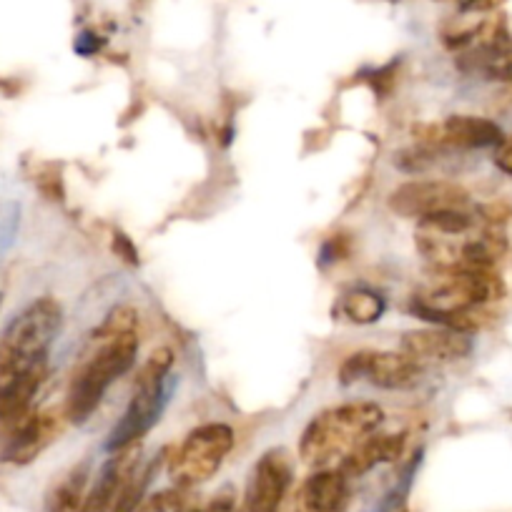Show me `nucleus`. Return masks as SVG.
<instances>
[{
	"label": "nucleus",
	"instance_id": "1",
	"mask_svg": "<svg viewBox=\"0 0 512 512\" xmlns=\"http://www.w3.org/2000/svg\"><path fill=\"white\" fill-rule=\"evenodd\" d=\"M384 410L377 402H344L329 407L309 420L299 437V457L312 467H329L342 462L364 437L377 432Z\"/></svg>",
	"mask_w": 512,
	"mask_h": 512
},
{
	"label": "nucleus",
	"instance_id": "2",
	"mask_svg": "<svg viewBox=\"0 0 512 512\" xmlns=\"http://www.w3.org/2000/svg\"><path fill=\"white\" fill-rule=\"evenodd\" d=\"M139 357V332L118 334L101 342V349L88 362L78 367L68 384V395L63 412L73 425H83L98 410L103 395L118 377L128 372Z\"/></svg>",
	"mask_w": 512,
	"mask_h": 512
},
{
	"label": "nucleus",
	"instance_id": "3",
	"mask_svg": "<svg viewBox=\"0 0 512 512\" xmlns=\"http://www.w3.org/2000/svg\"><path fill=\"white\" fill-rule=\"evenodd\" d=\"M171 367H174V352L169 347L154 349L149 359L141 364L134 379L131 400H128L121 420L113 425L106 440L108 452H121L126 447L139 445L149 435L151 427L159 422L166 402V382H169Z\"/></svg>",
	"mask_w": 512,
	"mask_h": 512
},
{
	"label": "nucleus",
	"instance_id": "4",
	"mask_svg": "<svg viewBox=\"0 0 512 512\" xmlns=\"http://www.w3.org/2000/svg\"><path fill=\"white\" fill-rule=\"evenodd\" d=\"M61 324L63 309L53 297L28 304L0 337V377L26 372L48 359V349L61 332Z\"/></svg>",
	"mask_w": 512,
	"mask_h": 512
},
{
	"label": "nucleus",
	"instance_id": "5",
	"mask_svg": "<svg viewBox=\"0 0 512 512\" xmlns=\"http://www.w3.org/2000/svg\"><path fill=\"white\" fill-rule=\"evenodd\" d=\"M505 282L495 269L452 267L437 269L425 292L412 297V312L420 319L427 314L460 312V309L487 307L505 297Z\"/></svg>",
	"mask_w": 512,
	"mask_h": 512
},
{
	"label": "nucleus",
	"instance_id": "6",
	"mask_svg": "<svg viewBox=\"0 0 512 512\" xmlns=\"http://www.w3.org/2000/svg\"><path fill=\"white\" fill-rule=\"evenodd\" d=\"M231 450H234V430L229 425L209 422L196 427L169 455L171 482L184 490L204 485L221 470Z\"/></svg>",
	"mask_w": 512,
	"mask_h": 512
},
{
	"label": "nucleus",
	"instance_id": "7",
	"mask_svg": "<svg viewBox=\"0 0 512 512\" xmlns=\"http://www.w3.org/2000/svg\"><path fill=\"white\" fill-rule=\"evenodd\" d=\"M422 379V364L405 352H357L349 354L339 367V382L344 387L367 382L379 390H415Z\"/></svg>",
	"mask_w": 512,
	"mask_h": 512
},
{
	"label": "nucleus",
	"instance_id": "8",
	"mask_svg": "<svg viewBox=\"0 0 512 512\" xmlns=\"http://www.w3.org/2000/svg\"><path fill=\"white\" fill-rule=\"evenodd\" d=\"M415 134L430 149H497L505 141L495 121L470 113H452L442 123L417 126Z\"/></svg>",
	"mask_w": 512,
	"mask_h": 512
},
{
	"label": "nucleus",
	"instance_id": "9",
	"mask_svg": "<svg viewBox=\"0 0 512 512\" xmlns=\"http://www.w3.org/2000/svg\"><path fill=\"white\" fill-rule=\"evenodd\" d=\"M390 209L402 219L422 221L447 209H470V194L452 181H407L387 199Z\"/></svg>",
	"mask_w": 512,
	"mask_h": 512
},
{
	"label": "nucleus",
	"instance_id": "10",
	"mask_svg": "<svg viewBox=\"0 0 512 512\" xmlns=\"http://www.w3.org/2000/svg\"><path fill=\"white\" fill-rule=\"evenodd\" d=\"M292 460L284 450H269L256 460L239 512H279L292 487Z\"/></svg>",
	"mask_w": 512,
	"mask_h": 512
},
{
	"label": "nucleus",
	"instance_id": "11",
	"mask_svg": "<svg viewBox=\"0 0 512 512\" xmlns=\"http://www.w3.org/2000/svg\"><path fill=\"white\" fill-rule=\"evenodd\" d=\"M66 422L63 410H41L21 417L18 422H13L11 432H8L6 445L0 450V460L11 462V465H31L46 447L58 440Z\"/></svg>",
	"mask_w": 512,
	"mask_h": 512
},
{
	"label": "nucleus",
	"instance_id": "12",
	"mask_svg": "<svg viewBox=\"0 0 512 512\" xmlns=\"http://www.w3.org/2000/svg\"><path fill=\"white\" fill-rule=\"evenodd\" d=\"M402 352L415 362H437L450 364L470 357L472 337L462 332H452L445 327L430 329H412L402 337Z\"/></svg>",
	"mask_w": 512,
	"mask_h": 512
},
{
	"label": "nucleus",
	"instance_id": "13",
	"mask_svg": "<svg viewBox=\"0 0 512 512\" xmlns=\"http://www.w3.org/2000/svg\"><path fill=\"white\" fill-rule=\"evenodd\" d=\"M136 467H139V445L126 447L121 452H111L108 462L98 472L96 485L88 490L78 512H111L123 485H126L128 477L134 475Z\"/></svg>",
	"mask_w": 512,
	"mask_h": 512
},
{
	"label": "nucleus",
	"instance_id": "14",
	"mask_svg": "<svg viewBox=\"0 0 512 512\" xmlns=\"http://www.w3.org/2000/svg\"><path fill=\"white\" fill-rule=\"evenodd\" d=\"M297 497L304 512H347L352 500L349 477L339 467L337 470L322 467L304 480Z\"/></svg>",
	"mask_w": 512,
	"mask_h": 512
},
{
	"label": "nucleus",
	"instance_id": "15",
	"mask_svg": "<svg viewBox=\"0 0 512 512\" xmlns=\"http://www.w3.org/2000/svg\"><path fill=\"white\" fill-rule=\"evenodd\" d=\"M48 377V359L33 364L26 372L0 377V425H13L28 415L33 397Z\"/></svg>",
	"mask_w": 512,
	"mask_h": 512
},
{
	"label": "nucleus",
	"instance_id": "16",
	"mask_svg": "<svg viewBox=\"0 0 512 512\" xmlns=\"http://www.w3.org/2000/svg\"><path fill=\"white\" fill-rule=\"evenodd\" d=\"M407 447V435H384V432H372L369 437H364L342 462H339V470L352 480V477L367 475L369 470H374L377 465H387V462H397L405 455Z\"/></svg>",
	"mask_w": 512,
	"mask_h": 512
},
{
	"label": "nucleus",
	"instance_id": "17",
	"mask_svg": "<svg viewBox=\"0 0 512 512\" xmlns=\"http://www.w3.org/2000/svg\"><path fill=\"white\" fill-rule=\"evenodd\" d=\"M88 477H91V462L83 460L63 472L51 490L46 492V512H78L88 495Z\"/></svg>",
	"mask_w": 512,
	"mask_h": 512
},
{
	"label": "nucleus",
	"instance_id": "18",
	"mask_svg": "<svg viewBox=\"0 0 512 512\" xmlns=\"http://www.w3.org/2000/svg\"><path fill=\"white\" fill-rule=\"evenodd\" d=\"M384 309H387L384 297H379L377 292H369V289H354V292L344 294L342 304H339V312H342L352 324L379 322Z\"/></svg>",
	"mask_w": 512,
	"mask_h": 512
},
{
	"label": "nucleus",
	"instance_id": "19",
	"mask_svg": "<svg viewBox=\"0 0 512 512\" xmlns=\"http://www.w3.org/2000/svg\"><path fill=\"white\" fill-rule=\"evenodd\" d=\"M161 460H154L151 465H146L144 470H139L136 467V472L126 480V485H123L121 495H118L116 505H113L111 512H136L139 510V505L144 502V495H146V487H149L151 477H154V472L159 470Z\"/></svg>",
	"mask_w": 512,
	"mask_h": 512
},
{
	"label": "nucleus",
	"instance_id": "20",
	"mask_svg": "<svg viewBox=\"0 0 512 512\" xmlns=\"http://www.w3.org/2000/svg\"><path fill=\"white\" fill-rule=\"evenodd\" d=\"M196 502L191 500L189 490L184 487H169V490H159L154 495L144 497L136 512H196Z\"/></svg>",
	"mask_w": 512,
	"mask_h": 512
},
{
	"label": "nucleus",
	"instance_id": "21",
	"mask_svg": "<svg viewBox=\"0 0 512 512\" xmlns=\"http://www.w3.org/2000/svg\"><path fill=\"white\" fill-rule=\"evenodd\" d=\"M128 332H139V312L134 307H128V304H121V307L111 309L108 317L93 329V339L96 342H106V339Z\"/></svg>",
	"mask_w": 512,
	"mask_h": 512
},
{
	"label": "nucleus",
	"instance_id": "22",
	"mask_svg": "<svg viewBox=\"0 0 512 512\" xmlns=\"http://www.w3.org/2000/svg\"><path fill=\"white\" fill-rule=\"evenodd\" d=\"M482 71L490 78H497V81H510L512 83V38L502 51L492 53L490 61L485 63Z\"/></svg>",
	"mask_w": 512,
	"mask_h": 512
},
{
	"label": "nucleus",
	"instance_id": "23",
	"mask_svg": "<svg viewBox=\"0 0 512 512\" xmlns=\"http://www.w3.org/2000/svg\"><path fill=\"white\" fill-rule=\"evenodd\" d=\"M196 512H239V507H236L234 487L231 485L221 487V490L216 492V495L211 497L204 507H199Z\"/></svg>",
	"mask_w": 512,
	"mask_h": 512
},
{
	"label": "nucleus",
	"instance_id": "24",
	"mask_svg": "<svg viewBox=\"0 0 512 512\" xmlns=\"http://www.w3.org/2000/svg\"><path fill=\"white\" fill-rule=\"evenodd\" d=\"M113 251L121 256L126 264H139V251H136L134 241L128 239L126 234H113Z\"/></svg>",
	"mask_w": 512,
	"mask_h": 512
},
{
	"label": "nucleus",
	"instance_id": "25",
	"mask_svg": "<svg viewBox=\"0 0 512 512\" xmlns=\"http://www.w3.org/2000/svg\"><path fill=\"white\" fill-rule=\"evenodd\" d=\"M38 189L46 199L51 201H61L63 199V184H61V176L58 174H41L38 176Z\"/></svg>",
	"mask_w": 512,
	"mask_h": 512
},
{
	"label": "nucleus",
	"instance_id": "26",
	"mask_svg": "<svg viewBox=\"0 0 512 512\" xmlns=\"http://www.w3.org/2000/svg\"><path fill=\"white\" fill-rule=\"evenodd\" d=\"M495 166L502 171V174L512 176V136H505V141L497 146Z\"/></svg>",
	"mask_w": 512,
	"mask_h": 512
},
{
	"label": "nucleus",
	"instance_id": "27",
	"mask_svg": "<svg viewBox=\"0 0 512 512\" xmlns=\"http://www.w3.org/2000/svg\"><path fill=\"white\" fill-rule=\"evenodd\" d=\"M98 38H93V33H81L76 41V51L83 53V56H91L93 51H98Z\"/></svg>",
	"mask_w": 512,
	"mask_h": 512
},
{
	"label": "nucleus",
	"instance_id": "28",
	"mask_svg": "<svg viewBox=\"0 0 512 512\" xmlns=\"http://www.w3.org/2000/svg\"><path fill=\"white\" fill-rule=\"evenodd\" d=\"M279 512H304V510H302V505H299V497L294 495V497H287V502H284L282 510Z\"/></svg>",
	"mask_w": 512,
	"mask_h": 512
},
{
	"label": "nucleus",
	"instance_id": "29",
	"mask_svg": "<svg viewBox=\"0 0 512 512\" xmlns=\"http://www.w3.org/2000/svg\"><path fill=\"white\" fill-rule=\"evenodd\" d=\"M440 3H447V0H440ZM455 3H457V0H455Z\"/></svg>",
	"mask_w": 512,
	"mask_h": 512
},
{
	"label": "nucleus",
	"instance_id": "30",
	"mask_svg": "<svg viewBox=\"0 0 512 512\" xmlns=\"http://www.w3.org/2000/svg\"><path fill=\"white\" fill-rule=\"evenodd\" d=\"M0 302H3V294H0Z\"/></svg>",
	"mask_w": 512,
	"mask_h": 512
},
{
	"label": "nucleus",
	"instance_id": "31",
	"mask_svg": "<svg viewBox=\"0 0 512 512\" xmlns=\"http://www.w3.org/2000/svg\"><path fill=\"white\" fill-rule=\"evenodd\" d=\"M400 512H405V510H400Z\"/></svg>",
	"mask_w": 512,
	"mask_h": 512
}]
</instances>
